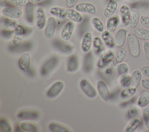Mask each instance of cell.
<instances>
[{
    "instance_id": "cell-1",
    "label": "cell",
    "mask_w": 149,
    "mask_h": 132,
    "mask_svg": "<svg viewBox=\"0 0 149 132\" xmlns=\"http://www.w3.org/2000/svg\"><path fill=\"white\" fill-rule=\"evenodd\" d=\"M127 44L130 55L137 57L140 53V47L139 38L135 34L129 33L127 36Z\"/></svg>"
},
{
    "instance_id": "cell-2",
    "label": "cell",
    "mask_w": 149,
    "mask_h": 132,
    "mask_svg": "<svg viewBox=\"0 0 149 132\" xmlns=\"http://www.w3.org/2000/svg\"><path fill=\"white\" fill-rule=\"evenodd\" d=\"M80 87L82 91L90 98H94L97 96V91L90 82L86 79H83L80 82Z\"/></svg>"
},
{
    "instance_id": "cell-3",
    "label": "cell",
    "mask_w": 149,
    "mask_h": 132,
    "mask_svg": "<svg viewBox=\"0 0 149 132\" xmlns=\"http://www.w3.org/2000/svg\"><path fill=\"white\" fill-rule=\"evenodd\" d=\"M65 84L62 81L54 82L46 92V95L49 98H54L58 97L63 90Z\"/></svg>"
},
{
    "instance_id": "cell-4",
    "label": "cell",
    "mask_w": 149,
    "mask_h": 132,
    "mask_svg": "<svg viewBox=\"0 0 149 132\" xmlns=\"http://www.w3.org/2000/svg\"><path fill=\"white\" fill-rule=\"evenodd\" d=\"M56 27V19L54 17H49L47 19V23L44 28V35L48 39H53L55 33Z\"/></svg>"
},
{
    "instance_id": "cell-5",
    "label": "cell",
    "mask_w": 149,
    "mask_h": 132,
    "mask_svg": "<svg viewBox=\"0 0 149 132\" xmlns=\"http://www.w3.org/2000/svg\"><path fill=\"white\" fill-rule=\"evenodd\" d=\"M1 12L5 16L13 19H19L23 15V12L21 9L13 6L5 7L2 9Z\"/></svg>"
},
{
    "instance_id": "cell-6",
    "label": "cell",
    "mask_w": 149,
    "mask_h": 132,
    "mask_svg": "<svg viewBox=\"0 0 149 132\" xmlns=\"http://www.w3.org/2000/svg\"><path fill=\"white\" fill-rule=\"evenodd\" d=\"M58 63V58L54 56L47 60L41 67L40 73L42 76H46L52 70Z\"/></svg>"
},
{
    "instance_id": "cell-7",
    "label": "cell",
    "mask_w": 149,
    "mask_h": 132,
    "mask_svg": "<svg viewBox=\"0 0 149 132\" xmlns=\"http://www.w3.org/2000/svg\"><path fill=\"white\" fill-rule=\"evenodd\" d=\"M97 88L100 96L104 101H108L110 99V91L105 81L102 80H98L97 83Z\"/></svg>"
},
{
    "instance_id": "cell-8",
    "label": "cell",
    "mask_w": 149,
    "mask_h": 132,
    "mask_svg": "<svg viewBox=\"0 0 149 132\" xmlns=\"http://www.w3.org/2000/svg\"><path fill=\"white\" fill-rule=\"evenodd\" d=\"M115 57V53L112 51H108L102 54L98 59L97 62V66L100 69L105 67L106 66L112 63Z\"/></svg>"
},
{
    "instance_id": "cell-9",
    "label": "cell",
    "mask_w": 149,
    "mask_h": 132,
    "mask_svg": "<svg viewBox=\"0 0 149 132\" xmlns=\"http://www.w3.org/2000/svg\"><path fill=\"white\" fill-rule=\"evenodd\" d=\"M75 9L80 13H85L89 15H94L96 13V7L90 2H81L75 6Z\"/></svg>"
},
{
    "instance_id": "cell-10",
    "label": "cell",
    "mask_w": 149,
    "mask_h": 132,
    "mask_svg": "<svg viewBox=\"0 0 149 132\" xmlns=\"http://www.w3.org/2000/svg\"><path fill=\"white\" fill-rule=\"evenodd\" d=\"M36 27L39 30L44 29L47 23V19L45 12L43 8H38L36 12Z\"/></svg>"
},
{
    "instance_id": "cell-11",
    "label": "cell",
    "mask_w": 149,
    "mask_h": 132,
    "mask_svg": "<svg viewBox=\"0 0 149 132\" xmlns=\"http://www.w3.org/2000/svg\"><path fill=\"white\" fill-rule=\"evenodd\" d=\"M75 25L72 21L68 22L62 27L61 32V37L64 41H68L71 38L74 31Z\"/></svg>"
},
{
    "instance_id": "cell-12",
    "label": "cell",
    "mask_w": 149,
    "mask_h": 132,
    "mask_svg": "<svg viewBox=\"0 0 149 132\" xmlns=\"http://www.w3.org/2000/svg\"><path fill=\"white\" fill-rule=\"evenodd\" d=\"M26 31L24 28L21 25H17L14 30V34L13 35L12 43L15 46H19L22 42Z\"/></svg>"
},
{
    "instance_id": "cell-13",
    "label": "cell",
    "mask_w": 149,
    "mask_h": 132,
    "mask_svg": "<svg viewBox=\"0 0 149 132\" xmlns=\"http://www.w3.org/2000/svg\"><path fill=\"white\" fill-rule=\"evenodd\" d=\"M93 43V36L92 34L88 31L85 33L81 39V50L84 53H86L89 52L91 45Z\"/></svg>"
},
{
    "instance_id": "cell-14",
    "label": "cell",
    "mask_w": 149,
    "mask_h": 132,
    "mask_svg": "<svg viewBox=\"0 0 149 132\" xmlns=\"http://www.w3.org/2000/svg\"><path fill=\"white\" fill-rule=\"evenodd\" d=\"M119 14L121 17V20L125 26H128L130 24L131 10L127 5H123L119 9Z\"/></svg>"
},
{
    "instance_id": "cell-15",
    "label": "cell",
    "mask_w": 149,
    "mask_h": 132,
    "mask_svg": "<svg viewBox=\"0 0 149 132\" xmlns=\"http://www.w3.org/2000/svg\"><path fill=\"white\" fill-rule=\"evenodd\" d=\"M126 36L127 31L125 28H120L117 31L114 37L115 46L117 48H120L123 47L125 42Z\"/></svg>"
},
{
    "instance_id": "cell-16",
    "label": "cell",
    "mask_w": 149,
    "mask_h": 132,
    "mask_svg": "<svg viewBox=\"0 0 149 132\" xmlns=\"http://www.w3.org/2000/svg\"><path fill=\"white\" fill-rule=\"evenodd\" d=\"M30 59L31 55L28 52H25L21 55L18 61V65L22 70L26 72L29 70L30 65Z\"/></svg>"
},
{
    "instance_id": "cell-17",
    "label": "cell",
    "mask_w": 149,
    "mask_h": 132,
    "mask_svg": "<svg viewBox=\"0 0 149 132\" xmlns=\"http://www.w3.org/2000/svg\"><path fill=\"white\" fill-rule=\"evenodd\" d=\"M118 8V2L115 0H109L104 10V16L106 18H109L113 16Z\"/></svg>"
},
{
    "instance_id": "cell-18",
    "label": "cell",
    "mask_w": 149,
    "mask_h": 132,
    "mask_svg": "<svg viewBox=\"0 0 149 132\" xmlns=\"http://www.w3.org/2000/svg\"><path fill=\"white\" fill-rule=\"evenodd\" d=\"M53 44L56 49L64 53H70L74 49V47L72 45L59 40H55Z\"/></svg>"
},
{
    "instance_id": "cell-19",
    "label": "cell",
    "mask_w": 149,
    "mask_h": 132,
    "mask_svg": "<svg viewBox=\"0 0 149 132\" xmlns=\"http://www.w3.org/2000/svg\"><path fill=\"white\" fill-rule=\"evenodd\" d=\"M66 17L73 22L81 23L83 20V17L79 12L76 9L68 8L66 9Z\"/></svg>"
},
{
    "instance_id": "cell-20",
    "label": "cell",
    "mask_w": 149,
    "mask_h": 132,
    "mask_svg": "<svg viewBox=\"0 0 149 132\" xmlns=\"http://www.w3.org/2000/svg\"><path fill=\"white\" fill-rule=\"evenodd\" d=\"M34 4L30 1L25 6V17L27 23L32 24L34 20Z\"/></svg>"
},
{
    "instance_id": "cell-21",
    "label": "cell",
    "mask_w": 149,
    "mask_h": 132,
    "mask_svg": "<svg viewBox=\"0 0 149 132\" xmlns=\"http://www.w3.org/2000/svg\"><path fill=\"white\" fill-rule=\"evenodd\" d=\"M101 38L108 48H113L115 46V39L111 33L108 30H104L101 34Z\"/></svg>"
},
{
    "instance_id": "cell-22",
    "label": "cell",
    "mask_w": 149,
    "mask_h": 132,
    "mask_svg": "<svg viewBox=\"0 0 149 132\" xmlns=\"http://www.w3.org/2000/svg\"><path fill=\"white\" fill-rule=\"evenodd\" d=\"M142 74L140 70H134L130 76V87L137 88L141 81Z\"/></svg>"
},
{
    "instance_id": "cell-23",
    "label": "cell",
    "mask_w": 149,
    "mask_h": 132,
    "mask_svg": "<svg viewBox=\"0 0 149 132\" xmlns=\"http://www.w3.org/2000/svg\"><path fill=\"white\" fill-rule=\"evenodd\" d=\"M79 67V61L75 55H72L68 59L67 63V70L69 72H75Z\"/></svg>"
},
{
    "instance_id": "cell-24",
    "label": "cell",
    "mask_w": 149,
    "mask_h": 132,
    "mask_svg": "<svg viewBox=\"0 0 149 132\" xmlns=\"http://www.w3.org/2000/svg\"><path fill=\"white\" fill-rule=\"evenodd\" d=\"M149 104V91L147 90L143 91L140 94L138 100L137 105L141 108H144L147 106Z\"/></svg>"
},
{
    "instance_id": "cell-25",
    "label": "cell",
    "mask_w": 149,
    "mask_h": 132,
    "mask_svg": "<svg viewBox=\"0 0 149 132\" xmlns=\"http://www.w3.org/2000/svg\"><path fill=\"white\" fill-rule=\"evenodd\" d=\"M119 23V19L117 16H112L109 18H108L107 22V29L111 33L114 32Z\"/></svg>"
},
{
    "instance_id": "cell-26",
    "label": "cell",
    "mask_w": 149,
    "mask_h": 132,
    "mask_svg": "<svg viewBox=\"0 0 149 132\" xmlns=\"http://www.w3.org/2000/svg\"><path fill=\"white\" fill-rule=\"evenodd\" d=\"M127 55V51L125 48H120L116 53L115 57L112 62V66H116L123 62Z\"/></svg>"
},
{
    "instance_id": "cell-27",
    "label": "cell",
    "mask_w": 149,
    "mask_h": 132,
    "mask_svg": "<svg viewBox=\"0 0 149 132\" xmlns=\"http://www.w3.org/2000/svg\"><path fill=\"white\" fill-rule=\"evenodd\" d=\"M17 116L23 120H36L38 117V113L34 111H21Z\"/></svg>"
},
{
    "instance_id": "cell-28",
    "label": "cell",
    "mask_w": 149,
    "mask_h": 132,
    "mask_svg": "<svg viewBox=\"0 0 149 132\" xmlns=\"http://www.w3.org/2000/svg\"><path fill=\"white\" fill-rule=\"evenodd\" d=\"M140 13L137 9L132 8L129 26L131 28H134L137 27L140 20Z\"/></svg>"
},
{
    "instance_id": "cell-29",
    "label": "cell",
    "mask_w": 149,
    "mask_h": 132,
    "mask_svg": "<svg viewBox=\"0 0 149 132\" xmlns=\"http://www.w3.org/2000/svg\"><path fill=\"white\" fill-rule=\"evenodd\" d=\"M49 13L52 15L56 16L61 19H63L65 17H66V9H65L63 8H61L59 6L52 7L49 9Z\"/></svg>"
},
{
    "instance_id": "cell-30",
    "label": "cell",
    "mask_w": 149,
    "mask_h": 132,
    "mask_svg": "<svg viewBox=\"0 0 149 132\" xmlns=\"http://www.w3.org/2000/svg\"><path fill=\"white\" fill-rule=\"evenodd\" d=\"M93 56L91 52L86 53L84 58V69L86 72H90L93 68Z\"/></svg>"
},
{
    "instance_id": "cell-31",
    "label": "cell",
    "mask_w": 149,
    "mask_h": 132,
    "mask_svg": "<svg viewBox=\"0 0 149 132\" xmlns=\"http://www.w3.org/2000/svg\"><path fill=\"white\" fill-rule=\"evenodd\" d=\"M93 45L94 52L97 55L101 54L104 49L103 43L101 39L99 37H95L93 40Z\"/></svg>"
},
{
    "instance_id": "cell-32",
    "label": "cell",
    "mask_w": 149,
    "mask_h": 132,
    "mask_svg": "<svg viewBox=\"0 0 149 132\" xmlns=\"http://www.w3.org/2000/svg\"><path fill=\"white\" fill-rule=\"evenodd\" d=\"M141 123V120L140 119H134L126 126L124 131L126 132H133L139 127Z\"/></svg>"
},
{
    "instance_id": "cell-33",
    "label": "cell",
    "mask_w": 149,
    "mask_h": 132,
    "mask_svg": "<svg viewBox=\"0 0 149 132\" xmlns=\"http://www.w3.org/2000/svg\"><path fill=\"white\" fill-rule=\"evenodd\" d=\"M137 92V88L134 87H127L121 91L120 96L122 99H126L133 96Z\"/></svg>"
},
{
    "instance_id": "cell-34",
    "label": "cell",
    "mask_w": 149,
    "mask_h": 132,
    "mask_svg": "<svg viewBox=\"0 0 149 132\" xmlns=\"http://www.w3.org/2000/svg\"><path fill=\"white\" fill-rule=\"evenodd\" d=\"M48 129L52 132H69L68 128L56 123H51L48 125Z\"/></svg>"
},
{
    "instance_id": "cell-35",
    "label": "cell",
    "mask_w": 149,
    "mask_h": 132,
    "mask_svg": "<svg viewBox=\"0 0 149 132\" xmlns=\"http://www.w3.org/2000/svg\"><path fill=\"white\" fill-rule=\"evenodd\" d=\"M20 126L23 131L26 132H37L38 131L37 127L30 122H22L20 123Z\"/></svg>"
},
{
    "instance_id": "cell-36",
    "label": "cell",
    "mask_w": 149,
    "mask_h": 132,
    "mask_svg": "<svg viewBox=\"0 0 149 132\" xmlns=\"http://www.w3.org/2000/svg\"><path fill=\"white\" fill-rule=\"evenodd\" d=\"M91 23L94 28L98 32L102 33L104 31V26L102 22L97 17H94L91 19Z\"/></svg>"
},
{
    "instance_id": "cell-37",
    "label": "cell",
    "mask_w": 149,
    "mask_h": 132,
    "mask_svg": "<svg viewBox=\"0 0 149 132\" xmlns=\"http://www.w3.org/2000/svg\"><path fill=\"white\" fill-rule=\"evenodd\" d=\"M135 34L140 40L149 41V30L143 28H137L135 31Z\"/></svg>"
},
{
    "instance_id": "cell-38",
    "label": "cell",
    "mask_w": 149,
    "mask_h": 132,
    "mask_svg": "<svg viewBox=\"0 0 149 132\" xmlns=\"http://www.w3.org/2000/svg\"><path fill=\"white\" fill-rule=\"evenodd\" d=\"M0 128L1 130L4 132L12 131V128L10 123L6 119L3 118H1L0 120Z\"/></svg>"
},
{
    "instance_id": "cell-39",
    "label": "cell",
    "mask_w": 149,
    "mask_h": 132,
    "mask_svg": "<svg viewBox=\"0 0 149 132\" xmlns=\"http://www.w3.org/2000/svg\"><path fill=\"white\" fill-rule=\"evenodd\" d=\"M2 23L7 27H11V28H16L17 26V22L15 21L14 19L9 18V17H5L1 19Z\"/></svg>"
},
{
    "instance_id": "cell-40",
    "label": "cell",
    "mask_w": 149,
    "mask_h": 132,
    "mask_svg": "<svg viewBox=\"0 0 149 132\" xmlns=\"http://www.w3.org/2000/svg\"><path fill=\"white\" fill-rule=\"evenodd\" d=\"M132 8H149V1L146 0H141L137 2H134L131 5Z\"/></svg>"
},
{
    "instance_id": "cell-41",
    "label": "cell",
    "mask_w": 149,
    "mask_h": 132,
    "mask_svg": "<svg viewBox=\"0 0 149 132\" xmlns=\"http://www.w3.org/2000/svg\"><path fill=\"white\" fill-rule=\"evenodd\" d=\"M129 71V66L126 63H120L117 67V72L119 74L123 75L127 74Z\"/></svg>"
},
{
    "instance_id": "cell-42",
    "label": "cell",
    "mask_w": 149,
    "mask_h": 132,
    "mask_svg": "<svg viewBox=\"0 0 149 132\" xmlns=\"http://www.w3.org/2000/svg\"><path fill=\"white\" fill-rule=\"evenodd\" d=\"M120 84L123 87H127L130 86V76L127 74L121 75L119 79Z\"/></svg>"
},
{
    "instance_id": "cell-43",
    "label": "cell",
    "mask_w": 149,
    "mask_h": 132,
    "mask_svg": "<svg viewBox=\"0 0 149 132\" xmlns=\"http://www.w3.org/2000/svg\"><path fill=\"white\" fill-rule=\"evenodd\" d=\"M143 117L145 126L149 130V107L146 108L143 110Z\"/></svg>"
},
{
    "instance_id": "cell-44",
    "label": "cell",
    "mask_w": 149,
    "mask_h": 132,
    "mask_svg": "<svg viewBox=\"0 0 149 132\" xmlns=\"http://www.w3.org/2000/svg\"><path fill=\"white\" fill-rule=\"evenodd\" d=\"M30 0H10V2L16 6H26Z\"/></svg>"
},
{
    "instance_id": "cell-45",
    "label": "cell",
    "mask_w": 149,
    "mask_h": 132,
    "mask_svg": "<svg viewBox=\"0 0 149 132\" xmlns=\"http://www.w3.org/2000/svg\"><path fill=\"white\" fill-rule=\"evenodd\" d=\"M140 22L142 26L149 28V16H141L140 18Z\"/></svg>"
},
{
    "instance_id": "cell-46",
    "label": "cell",
    "mask_w": 149,
    "mask_h": 132,
    "mask_svg": "<svg viewBox=\"0 0 149 132\" xmlns=\"http://www.w3.org/2000/svg\"><path fill=\"white\" fill-rule=\"evenodd\" d=\"M138 113L137 109L136 108H131L128 110L127 112V116L129 119H132L137 116Z\"/></svg>"
},
{
    "instance_id": "cell-47",
    "label": "cell",
    "mask_w": 149,
    "mask_h": 132,
    "mask_svg": "<svg viewBox=\"0 0 149 132\" xmlns=\"http://www.w3.org/2000/svg\"><path fill=\"white\" fill-rule=\"evenodd\" d=\"M14 34V30H2L1 34L2 37L8 38L11 37Z\"/></svg>"
},
{
    "instance_id": "cell-48",
    "label": "cell",
    "mask_w": 149,
    "mask_h": 132,
    "mask_svg": "<svg viewBox=\"0 0 149 132\" xmlns=\"http://www.w3.org/2000/svg\"><path fill=\"white\" fill-rule=\"evenodd\" d=\"M79 0H66V6L68 8H72L75 6Z\"/></svg>"
},
{
    "instance_id": "cell-49",
    "label": "cell",
    "mask_w": 149,
    "mask_h": 132,
    "mask_svg": "<svg viewBox=\"0 0 149 132\" xmlns=\"http://www.w3.org/2000/svg\"><path fill=\"white\" fill-rule=\"evenodd\" d=\"M143 50L147 58L149 59V41H146L144 42Z\"/></svg>"
},
{
    "instance_id": "cell-50",
    "label": "cell",
    "mask_w": 149,
    "mask_h": 132,
    "mask_svg": "<svg viewBox=\"0 0 149 132\" xmlns=\"http://www.w3.org/2000/svg\"><path fill=\"white\" fill-rule=\"evenodd\" d=\"M141 85L144 89L149 90V79L141 80Z\"/></svg>"
},
{
    "instance_id": "cell-51",
    "label": "cell",
    "mask_w": 149,
    "mask_h": 132,
    "mask_svg": "<svg viewBox=\"0 0 149 132\" xmlns=\"http://www.w3.org/2000/svg\"><path fill=\"white\" fill-rule=\"evenodd\" d=\"M142 74L147 77H149V66H144L140 69Z\"/></svg>"
},
{
    "instance_id": "cell-52",
    "label": "cell",
    "mask_w": 149,
    "mask_h": 132,
    "mask_svg": "<svg viewBox=\"0 0 149 132\" xmlns=\"http://www.w3.org/2000/svg\"><path fill=\"white\" fill-rule=\"evenodd\" d=\"M105 73L107 74H111L112 73V70L111 68H108L105 70Z\"/></svg>"
},
{
    "instance_id": "cell-53",
    "label": "cell",
    "mask_w": 149,
    "mask_h": 132,
    "mask_svg": "<svg viewBox=\"0 0 149 132\" xmlns=\"http://www.w3.org/2000/svg\"><path fill=\"white\" fill-rule=\"evenodd\" d=\"M42 0H30L31 2H32L34 3H39Z\"/></svg>"
},
{
    "instance_id": "cell-54",
    "label": "cell",
    "mask_w": 149,
    "mask_h": 132,
    "mask_svg": "<svg viewBox=\"0 0 149 132\" xmlns=\"http://www.w3.org/2000/svg\"><path fill=\"white\" fill-rule=\"evenodd\" d=\"M131 1H135V0H131Z\"/></svg>"
}]
</instances>
